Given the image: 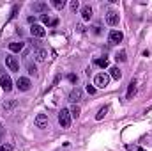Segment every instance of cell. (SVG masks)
<instances>
[{
	"mask_svg": "<svg viewBox=\"0 0 152 151\" xmlns=\"http://www.w3.org/2000/svg\"><path fill=\"white\" fill-rule=\"evenodd\" d=\"M58 123H60L62 128H69L71 126V112L67 109H62L58 112Z\"/></svg>",
	"mask_w": 152,
	"mask_h": 151,
	"instance_id": "6da1fadb",
	"label": "cell"
},
{
	"mask_svg": "<svg viewBox=\"0 0 152 151\" xmlns=\"http://www.w3.org/2000/svg\"><path fill=\"white\" fill-rule=\"evenodd\" d=\"M108 84H110V75H106V73H97V75L94 76V85L104 89Z\"/></svg>",
	"mask_w": 152,
	"mask_h": 151,
	"instance_id": "7a4b0ae2",
	"label": "cell"
},
{
	"mask_svg": "<svg viewBox=\"0 0 152 151\" xmlns=\"http://www.w3.org/2000/svg\"><path fill=\"white\" fill-rule=\"evenodd\" d=\"M30 80L27 78V76H20L18 80H16V87H18V91H21V93H25V91H28L30 89Z\"/></svg>",
	"mask_w": 152,
	"mask_h": 151,
	"instance_id": "3957f363",
	"label": "cell"
},
{
	"mask_svg": "<svg viewBox=\"0 0 152 151\" xmlns=\"http://www.w3.org/2000/svg\"><path fill=\"white\" fill-rule=\"evenodd\" d=\"M34 124H36V128H41V130L48 128V115L46 114H37L36 119H34Z\"/></svg>",
	"mask_w": 152,
	"mask_h": 151,
	"instance_id": "277c9868",
	"label": "cell"
},
{
	"mask_svg": "<svg viewBox=\"0 0 152 151\" xmlns=\"http://www.w3.org/2000/svg\"><path fill=\"white\" fill-rule=\"evenodd\" d=\"M34 57L37 62H44L48 59V50L46 48H41V46H36L34 48Z\"/></svg>",
	"mask_w": 152,
	"mask_h": 151,
	"instance_id": "5b68a950",
	"label": "cell"
},
{
	"mask_svg": "<svg viewBox=\"0 0 152 151\" xmlns=\"http://www.w3.org/2000/svg\"><path fill=\"white\" fill-rule=\"evenodd\" d=\"M0 85L5 93H11L12 91V80L9 75H0Z\"/></svg>",
	"mask_w": 152,
	"mask_h": 151,
	"instance_id": "8992f818",
	"label": "cell"
},
{
	"mask_svg": "<svg viewBox=\"0 0 152 151\" xmlns=\"http://www.w3.org/2000/svg\"><path fill=\"white\" fill-rule=\"evenodd\" d=\"M5 66H7L11 71H20V62H18L16 57H12V55H7V57H5Z\"/></svg>",
	"mask_w": 152,
	"mask_h": 151,
	"instance_id": "52a82bcc",
	"label": "cell"
},
{
	"mask_svg": "<svg viewBox=\"0 0 152 151\" xmlns=\"http://www.w3.org/2000/svg\"><path fill=\"white\" fill-rule=\"evenodd\" d=\"M108 39H110V43L117 44V43H120V41L124 39V34H122L120 30H110V34H108Z\"/></svg>",
	"mask_w": 152,
	"mask_h": 151,
	"instance_id": "ba28073f",
	"label": "cell"
},
{
	"mask_svg": "<svg viewBox=\"0 0 152 151\" xmlns=\"http://www.w3.org/2000/svg\"><path fill=\"white\" fill-rule=\"evenodd\" d=\"M32 11L34 13H39V14H44L48 11V4L46 2H34L32 4Z\"/></svg>",
	"mask_w": 152,
	"mask_h": 151,
	"instance_id": "9c48e42d",
	"label": "cell"
},
{
	"mask_svg": "<svg viewBox=\"0 0 152 151\" xmlns=\"http://www.w3.org/2000/svg\"><path fill=\"white\" fill-rule=\"evenodd\" d=\"M30 34H32L34 38H44V36H46V30H44L41 25H36V23H34V25L30 27Z\"/></svg>",
	"mask_w": 152,
	"mask_h": 151,
	"instance_id": "30bf717a",
	"label": "cell"
},
{
	"mask_svg": "<svg viewBox=\"0 0 152 151\" xmlns=\"http://www.w3.org/2000/svg\"><path fill=\"white\" fill-rule=\"evenodd\" d=\"M81 96H83L81 89L75 87V89H73V91L69 93V101H73V103H78V101H81Z\"/></svg>",
	"mask_w": 152,
	"mask_h": 151,
	"instance_id": "8fae6325",
	"label": "cell"
},
{
	"mask_svg": "<svg viewBox=\"0 0 152 151\" xmlns=\"http://www.w3.org/2000/svg\"><path fill=\"white\" fill-rule=\"evenodd\" d=\"M106 23H108L110 27H115V25H118V14H117L115 11H110V13L106 14Z\"/></svg>",
	"mask_w": 152,
	"mask_h": 151,
	"instance_id": "7c38bea8",
	"label": "cell"
},
{
	"mask_svg": "<svg viewBox=\"0 0 152 151\" xmlns=\"http://www.w3.org/2000/svg\"><path fill=\"white\" fill-rule=\"evenodd\" d=\"M81 18H83L85 21H88V20L92 18V7H90V5H83V9H81Z\"/></svg>",
	"mask_w": 152,
	"mask_h": 151,
	"instance_id": "4fadbf2b",
	"label": "cell"
},
{
	"mask_svg": "<svg viewBox=\"0 0 152 151\" xmlns=\"http://www.w3.org/2000/svg\"><path fill=\"white\" fill-rule=\"evenodd\" d=\"M41 20H42V23H44V25H51V27H55V25L58 23V20H57V18H50L48 14H41Z\"/></svg>",
	"mask_w": 152,
	"mask_h": 151,
	"instance_id": "5bb4252c",
	"label": "cell"
},
{
	"mask_svg": "<svg viewBox=\"0 0 152 151\" xmlns=\"http://www.w3.org/2000/svg\"><path fill=\"white\" fill-rule=\"evenodd\" d=\"M23 43H9V50L11 52H14V53H18V52H21L23 50Z\"/></svg>",
	"mask_w": 152,
	"mask_h": 151,
	"instance_id": "9a60e30c",
	"label": "cell"
},
{
	"mask_svg": "<svg viewBox=\"0 0 152 151\" xmlns=\"http://www.w3.org/2000/svg\"><path fill=\"white\" fill-rule=\"evenodd\" d=\"M110 78H113V80H120V78H122V71H120L118 68H110Z\"/></svg>",
	"mask_w": 152,
	"mask_h": 151,
	"instance_id": "2e32d148",
	"label": "cell"
},
{
	"mask_svg": "<svg viewBox=\"0 0 152 151\" xmlns=\"http://www.w3.org/2000/svg\"><path fill=\"white\" fill-rule=\"evenodd\" d=\"M134 93H136V82L131 80V82H129V89H127V100H131Z\"/></svg>",
	"mask_w": 152,
	"mask_h": 151,
	"instance_id": "e0dca14e",
	"label": "cell"
},
{
	"mask_svg": "<svg viewBox=\"0 0 152 151\" xmlns=\"http://www.w3.org/2000/svg\"><path fill=\"white\" fill-rule=\"evenodd\" d=\"M96 66H99V68H108L110 66V61L104 57V59H96Z\"/></svg>",
	"mask_w": 152,
	"mask_h": 151,
	"instance_id": "ac0fdd59",
	"label": "cell"
},
{
	"mask_svg": "<svg viewBox=\"0 0 152 151\" xmlns=\"http://www.w3.org/2000/svg\"><path fill=\"white\" fill-rule=\"evenodd\" d=\"M106 112H108V107H103V109H99V112L96 114V119H97V121H101V119L106 115Z\"/></svg>",
	"mask_w": 152,
	"mask_h": 151,
	"instance_id": "d6986e66",
	"label": "cell"
},
{
	"mask_svg": "<svg viewBox=\"0 0 152 151\" xmlns=\"http://www.w3.org/2000/svg\"><path fill=\"white\" fill-rule=\"evenodd\" d=\"M51 5H53L55 9H64L66 2H64V0H53V2H51Z\"/></svg>",
	"mask_w": 152,
	"mask_h": 151,
	"instance_id": "ffe728a7",
	"label": "cell"
},
{
	"mask_svg": "<svg viewBox=\"0 0 152 151\" xmlns=\"http://www.w3.org/2000/svg\"><path fill=\"white\" fill-rule=\"evenodd\" d=\"M115 59H117V61H120V62H124V61L127 59V57H126V52H124V50H120V52L117 53V57H115Z\"/></svg>",
	"mask_w": 152,
	"mask_h": 151,
	"instance_id": "44dd1931",
	"label": "cell"
},
{
	"mask_svg": "<svg viewBox=\"0 0 152 151\" xmlns=\"http://www.w3.org/2000/svg\"><path fill=\"white\" fill-rule=\"evenodd\" d=\"M69 112H71V117H78V115H80V107H78V105H75Z\"/></svg>",
	"mask_w": 152,
	"mask_h": 151,
	"instance_id": "7402d4cb",
	"label": "cell"
},
{
	"mask_svg": "<svg viewBox=\"0 0 152 151\" xmlns=\"http://www.w3.org/2000/svg\"><path fill=\"white\" fill-rule=\"evenodd\" d=\"M0 151H12V144H9V142L2 144V146H0Z\"/></svg>",
	"mask_w": 152,
	"mask_h": 151,
	"instance_id": "603a6c76",
	"label": "cell"
},
{
	"mask_svg": "<svg viewBox=\"0 0 152 151\" xmlns=\"http://www.w3.org/2000/svg\"><path fill=\"white\" fill-rule=\"evenodd\" d=\"M27 68H28V73H30V75H36V71H37V70H36V66H34L32 62H28V64H27Z\"/></svg>",
	"mask_w": 152,
	"mask_h": 151,
	"instance_id": "cb8c5ba5",
	"label": "cell"
},
{
	"mask_svg": "<svg viewBox=\"0 0 152 151\" xmlns=\"http://www.w3.org/2000/svg\"><path fill=\"white\" fill-rule=\"evenodd\" d=\"M78 7H80V2H78V0H73V2H71V9H73V11H76Z\"/></svg>",
	"mask_w": 152,
	"mask_h": 151,
	"instance_id": "d4e9b609",
	"label": "cell"
},
{
	"mask_svg": "<svg viewBox=\"0 0 152 151\" xmlns=\"http://www.w3.org/2000/svg\"><path fill=\"white\" fill-rule=\"evenodd\" d=\"M87 93H88V94H94V93H96V87H94V85H87Z\"/></svg>",
	"mask_w": 152,
	"mask_h": 151,
	"instance_id": "484cf974",
	"label": "cell"
},
{
	"mask_svg": "<svg viewBox=\"0 0 152 151\" xmlns=\"http://www.w3.org/2000/svg\"><path fill=\"white\" fill-rule=\"evenodd\" d=\"M16 13H18V5H14V7H12V14H11V18H14V16H16Z\"/></svg>",
	"mask_w": 152,
	"mask_h": 151,
	"instance_id": "4316f807",
	"label": "cell"
},
{
	"mask_svg": "<svg viewBox=\"0 0 152 151\" xmlns=\"http://www.w3.org/2000/svg\"><path fill=\"white\" fill-rule=\"evenodd\" d=\"M67 78H69V82H73V84H75L76 80H78V78H76V75H69Z\"/></svg>",
	"mask_w": 152,
	"mask_h": 151,
	"instance_id": "83f0119b",
	"label": "cell"
},
{
	"mask_svg": "<svg viewBox=\"0 0 152 151\" xmlns=\"http://www.w3.org/2000/svg\"><path fill=\"white\" fill-rule=\"evenodd\" d=\"M2 139H4V126L0 124V142H2Z\"/></svg>",
	"mask_w": 152,
	"mask_h": 151,
	"instance_id": "f1b7e54d",
	"label": "cell"
}]
</instances>
